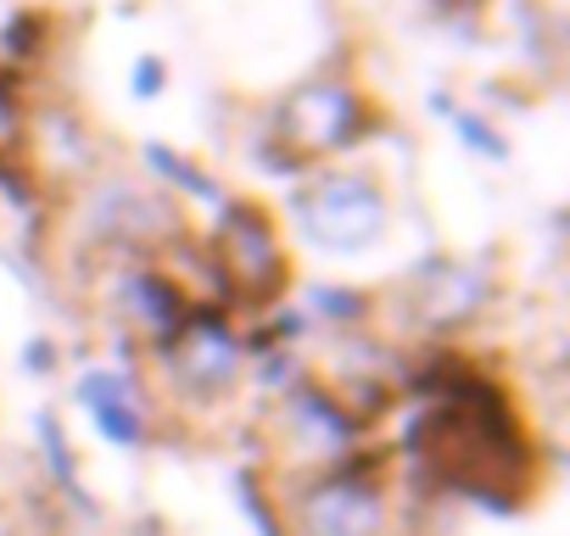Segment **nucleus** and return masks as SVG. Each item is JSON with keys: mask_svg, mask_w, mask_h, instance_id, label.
Wrapping results in <instances>:
<instances>
[{"mask_svg": "<svg viewBox=\"0 0 570 536\" xmlns=\"http://www.w3.org/2000/svg\"><path fill=\"white\" fill-rule=\"evenodd\" d=\"M292 536H392V503L370 464H331L285 508Z\"/></svg>", "mask_w": 570, "mask_h": 536, "instance_id": "nucleus-1", "label": "nucleus"}, {"mask_svg": "<svg viewBox=\"0 0 570 536\" xmlns=\"http://www.w3.org/2000/svg\"><path fill=\"white\" fill-rule=\"evenodd\" d=\"M213 268L224 275V286L246 302H274L285 291V251L279 235L268 224V212H257L252 201H235L224 212V229L213 235Z\"/></svg>", "mask_w": 570, "mask_h": 536, "instance_id": "nucleus-2", "label": "nucleus"}, {"mask_svg": "<svg viewBox=\"0 0 570 536\" xmlns=\"http://www.w3.org/2000/svg\"><path fill=\"white\" fill-rule=\"evenodd\" d=\"M370 123H375L370 101L353 85H336V79L303 85L279 107V140L292 146V157H331V151L353 146Z\"/></svg>", "mask_w": 570, "mask_h": 536, "instance_id": "nucleus-3", "label": "nucleus"}, {"mask_svg": "<svg viewBox=\"0 0 570 536\" xmlns=\"http://www.w3.org/2000/svg\"><path fill=\"white\" fill-rule=\"evenodd\" d=\"M303 229L331 251H364L386 229V196L370 179H320L297 201Z\"/></svg>", "mask_w": 570, "mask_h": 536, "instance_id": "nucleus-4", "label": "nucleus"}]
</instances>
